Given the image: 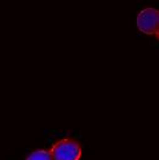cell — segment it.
I'll return each instance as SVG.
<instances>
[{
  "mask_svg": "<svg viewBox=\"0 0 159 160\" xmlns=\"http://www.w3.org/2000/svg\"><path fill=\"white\" fill-rule=\"evenodd\" d=\"M26 160H52V157L48 151L37 150V151H34Z\"/></svg>",
  "mask_w": 159,
  "mask_h": 160,
  "instance_id": "cell-3",
  "label": "cell"
},
{
  "mask_svg": "<svg viewBox=\"0 0 159 160\" xmlns=\"http://www.w3.org/2000/svg\"><path fill=\"white\" fill-rule=\"evenodd\" d=\"M137 27L146 35H158L159 12L156 8L142 9L137 15Z\"/></svg>",
  "mask_w": 159,
  "mask_h": 160,
  "instance_id": "cell-2",
  "label": "cell"
},
{
  "mask_svg": "<svg viewBox=\"0 0 159 160\" xmlns=\"http://www.w3.org/2000/svg\"><path fill=\"white\" fill-rule=\"evenodd\" d=\"M83 148L78 140L64 138L52 145L50 154L52 160H79Z\"/></svg>",
  "mask_w": 159,
  "mask_h": 160,
  "instance_id": "cell-1",
  "label": "cell"
}]
</instances>
